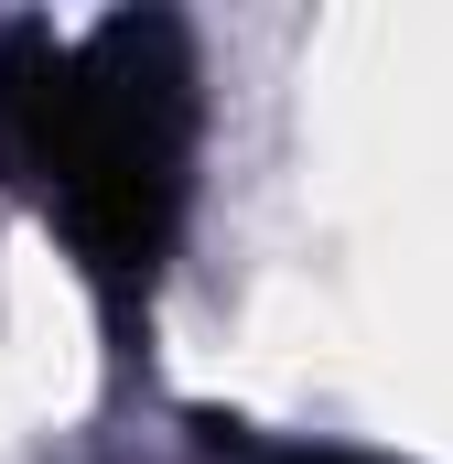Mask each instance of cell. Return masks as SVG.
I'll return each mask as SVG.
<instances>
[{"label":"cell","mask_w":453,"mask_h":464,"mask_svg":"<svg viewBox=\"0 0 453 464\" xmlns=\"http://www.w3.org/2000/svg\"><path fill=\"white\" fill-rule=\"evenodd\" d=\"M0 162L43 195V217L65 227V248L130 324L162 281V248L184 217V162H195L184 22L119 11L87 44L11 22L0 33Z\"/></svg>","instance_id":"cell-1"}]
</instances>
